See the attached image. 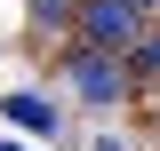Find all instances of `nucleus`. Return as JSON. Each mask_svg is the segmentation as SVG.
<instances>
[{"instance_id":"1","label":"nucleus","mask_w":160,"mask_h":151,"mask_svg":"<svg viewBox=\"0 0 160 151\" xmlns=\"http://www.w3.org/2000/svg\"><path fill=\"white\" fill-rule=\"evenodd\" d=\"M136 0H80V40L88 48H128L136 40Z\"/></svg>"},{"instance_id":"2","label":"nucleus","mask_w":160,"mask_h":151,"mask_svg":"<svg viewBox=\"0 0 160 151\" xmlns=\"http://www.w3.org/2000/svg\"><path fill=\"white\" fill-rule=\"evenodd\" d=\"M72 95H88V103H120L128 95V72L112 64V48H88V56H72Z\"/></svg>"},{"instance_id":"3","label":"nucleus","mask_w":160,"mask_h":151,"mask_svg":"<svg viewBox=\"0 0 160 151\" xmlns=\"http://www.w3.org/2000/svg\"><path fill=\"white\" fill-rule=\"evenodd\" d=\"M0 112L16 119V127H32V135H56V103H48V95H32V88L0 95Z\"/></svg>"},{"instance_id":"4","label":"nucleus","mask_w":160,"mask_h":151,"mask_svg":"<svg viewBox=\"0 0 160 151\" xmlns=\"http://www.w3.org/2000/svg\"><path fill=\"white\" fill-rule=\"evenodd\" d=\"M80 0H32V24H72Z\"/></svg>"},{"instance_id":"5","label":"nucleus","mask_w":160,"mask_h":151,"mask_svg":"<svg viewBox=\"0 0 160 151\" xmlns=\"http://www.w3.org/2000/svg\"><path fill=\"white\" fill-rule=\"evenodd\" d=\"M136 72H160V40H144V48H136Z\"/></svg>"},{"instance_id":"6","label":"nucleus","mask_w":160,"mask_h":151,"mask_svg":"<svg viewBox=\"0 0 160 151\" xmlns=\"http://www.w3.org/2000/svg\"><path fill=\"white\" fill-rule=\"evenodd\" d=\"M96 151H128V143H112V135H96Z\"/></svg>"},{"instance_id":"7","label":"nucleus","mask_w":160,"mask_h":151,"mask_svg":"<svg viewBox=\"0 0 160 151\" xmlns=\"http://www.w3.org/2000/svg\"><path fill=\"white\" fill-rule=\"evenodd\" d=\"M0 151H24V143H0Z\"/></svg>"},{"instance_id":"8","label":"nucleus","mask_w":160,"mask_h":151,"mask_svg":"<svg viewBox=\"0 0 160 151\" xmlns=\"http://www.w3.org/2000/svg\"><path fill=\"white\" fill-rule=\"evenodd\" d=\"M136 8H152V0H136Z\"/></svg>"}]
</instances>
